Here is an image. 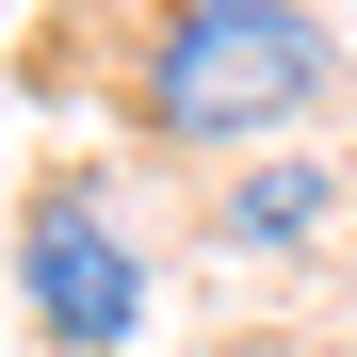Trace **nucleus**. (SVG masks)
Returning a JSON list of instances; mask_svg holds the SVG:
<instances>
[{
	"instance_id": "nucleus-1",
	"label": "nucleus",
	"mask_w": 357,
	"mask_h": 357,
	"mask_svg": "<svg viewBox=\"0 0 357 357\" xmlns=\"http://www.w3.org/2000/svg\"><path fill=\"white\" fill-rule=\"evenodd\" d=\"M130 98H146V130H178V146L292 130V114L325 98V17H309V0H162Z\"/></svg>"
},
{
	"instance_id": "nucleus-2",
	"label": "nucleus",
	"mask_w": 357,
	"mask_h": 357,
	"mask_svg": "<svg viewBox=\"0 0 357 357\" xmlns=\"http://www.w3.org/2000/svg\"><path fill=\"white\" fill-rule=\"evenodd\" d=\"M33 325L49 341H82V357H114V341H130L146 325V276H130V244H114V211L82 195V178H66V195H33Z\"/></svg>"
},
{
	"instance_id": "nucleus-3",
	"label": "nucleus",
	"mask_w": 357,
	"mask_h": 357,
	"mask_svg": "<svg viewBox=\"0 0 357 357\" xmlns=\"http://www.w3.org/2000/svg\"><path fill=\"white\" fill-rule=\"evenodd\" d=\"M325 211H341V178H325V162H260L244 195H227V244H309Z\"/></svg>"
}]
</instances>
